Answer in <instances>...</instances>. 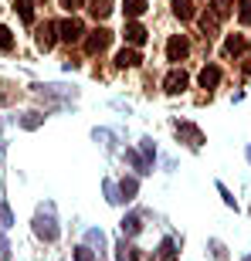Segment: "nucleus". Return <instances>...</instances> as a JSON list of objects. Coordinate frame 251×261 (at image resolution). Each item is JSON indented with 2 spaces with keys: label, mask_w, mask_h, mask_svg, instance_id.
<instances>
[{
  "label": "nucleus",
  "mask_w": 251,
  "mask_h": 261,
  "mask_svg": "<svg viewBox=\"0 0 251 261\" xmlns=\"http://www.w3.org/2000/svg\"><path fill=\"white\" fill-rule=\"evenodd\" d=\"M187 85H190V78H187V71H180V68H173V71L163 78L166 95H180V92H187Z\"/></svg>",
  "instance_id": "obj_6"
},
{
  "label": "nucleus",
  "mask_w": 251,
  "mask_h": 261,
  "mask_svg": "<svg viewBox=\"0 0 251 261\" xmlns=\"http://www.w3.org/2000/svg\"><path fill=\"white\" fill-rule=\"evenodd\" d=\"M146 7H149V0H122V10H126V17H129V20L143 17Z\"/></svg>",
  "instance_id": "obj_14"
},
{
  "label": "nucleus",
  "mask_w": 251,
  "mask_h": 261,
  "mask_svg": "<svg viewBox=\"0 0 251 261\" xmlns=\"http://www.w3.org/2000/svg\"><path fill=\"white\" fill-rule=\"evenodd\" d=\"M109 44H112V31H106V28H95L85 38V51H88V55H102Z\"/></svg>",
  "instance_id": "obj_3"
},
{
  "label": "nucleus",
  "mask_w": 251,
  "mask_h": 261,
  "mask_svg": "<svg viewBox=\"0 0 251 261\" xmlns=\"http://www.w3.org/2000/svg\"><path fill=\"white\" fill-rule=\"evenodd\" d=\"M85 10L95 20H106L109 14H112V0H85Z\"/></svg>",
  "instance_id": "obj_9"
},
{
  "label": "nucleus",
  "mask_w": 251,
  "mask_h": 261,
  "mask_svg": "<svg viewBox=\"0 0 251 261\" xmlns=\"http://www.w3.org/2000/svg\"><path fill=\"white\" fill-rule=\"evenodd\" d=\"M244 261H251V254H248V258H244Z\"/></svg>",
  "instance_id": "obj_34"
},
{
  "label": "nucleus",
  "mask_w": 251,
  "mask_h": 261,
  "mask_svg": "<svg viewBox=\"0 0 251 261\" xmlns=\"http://www.w3.org/2000/svg\"><path fill=\"white\" fill-rule=\"evenodd\" d=\"M34 234H38L41 241H58V224L51 221V217H44V214H38L34 217Z\"/></svg>",
  "instance_id": "obj_7"
},
{
  "label": "nucleus",
  "mask_w": 251,
  "mask_h": 261,
  "mask_svg": "<svg viewBox=\"0 0 251 261\" xmlns=\"http://www.w3.org/2000/svg\"><path fill=\"white\" fill-rule=\"evenodd\" d=\"M177 136H180V139H184L190 149H200V146L207 143V139H204V133L193 126V122H177Z\"/></svg>",
  "instance_id": "obj_5"
},
{
  "label": "nucleus",
  "mask_w": 251,
  "mask_h": 261,
  "mask_svg": "<svg viewBox=\"0 0 251 261\" xmlns=\"http://www.w3.org/2000/svg\"><path fill=\"white\" fill-rule=\"evenodd\" d=\"M106 200H109V203H119V200H122V197H119V187L109 184V180H106Z\"/></svg>",
  "instance_id": "obj_26"
},
{
  "label": "nucleus",
  "mask_w": 251,
  "mask_h": 261,
  "mask_svg": "<svg viewBox=\"0 0 251 261\" xmlns=\"http://www.w3.org/2000/svg\"><path fill=\"white\" fill-rule=\"evenodd\" d=\"M126 160L133 163L136 173H149V166H153V160H149V156H143L139 149H126Z\"/></svg>",
  "instance_id": "obj_11"
},
{
  "label": "nucleus",
  "mask_w": 251,
  "mask_h": 261,
  "mask_svg": "<svg viewBox=\"0 0 251 261\" xmlns=\"http://www.w3.org/2000/svg\"><path fill=\"white\" fill-rule=\"evenodd\" d=\"M82 38H85V24H82L78 17L58 20V41H65V44H78Z\"/></svg>",
  "instance_id": "obj_1"
},
{
  "label": "nucleus",
  "mask_w": 251,
  "mask_h": 261,
  "mask_svg": "<svg viewBox=\"0 0 251 261\" xmlns=\"http://www.w3.org/2000/svg\"><path fill=\"white\" fill-rule=\"evenodd\" d=\"M0 51L7 55V51H14V34H10L4 24H0Z\"/></svg>",
  "instance_id": "obj_22"
},
{
  "label": "nucleus",
  "mask_w": 251,
  "mask_h": 261,
  "mask_svg": "<svg viewBox=\"0 0 251 261\" xmlns=\"http://www.w3.org/2000/svg\"><path fill=\"white\" fill-rule=\"evenodd\" d=\"M92 244L102 248V244H106V234H102V231H88V248H92Z\"/></svg>",
  "instance_id": "obj_30"
},
{
  "label": "nucleus",
  "mask_w": 251,
  "mask_h": 261,
  "mask_svg": "<svg viewBox=\"0 0 251 261\" xmlns=\"http://www.w3.org/2000/svg\"><path fill=\"white\" fill-rule=\"evenodd\" d=\"M221 85V68L217 65H207L200 71V88H217Z\"/></svg>",
  "instance_id": "obj_13"
},
{
  "label": "nucleus",
  "mask_w": 251,
  "mask_h": 261,
  "mask_svg": "<svg viewBox=\"0 0 251 261\" xmlns=\"http://www.w3.org/2000/svg\"><path fill=\"white\" fill-rule=\"evenodd\" d=\"M41 122H44V116H41V112H28V116L20 119V126H24V129H38Z\"/></svg>",
  "instance_id": "obj_23"
},
{
  "label": "nucleus",
  "mask_w": 251,
  "mask_h": 261,
  "mask_svg": "<svg viewBox=\"0 0 251 261\" xmlns=\"http://www.w3.org/2000/svg\"><path fill=\"white\" fill-rule=\"evenodd\" d=\"M211 4H214V7H211V14H214L217 20H224L228 14H231V0H211Z\"/></svg>",
  "instance_id": "obj_20"
},
{
  "label": "nucleus",
  "mask_w": 251,
  "mask_h": 261,
  "mask_svg": "<svg viewBox=\"0 0 251 261\" xmlns=\"http://www.w3.org/2000/svg\"><path fill=\"white\" fill-rule=\"evenodd\" d=\"M14 224V217H10V207L7 203H0V227H10Z\"/></svg>",
  "instance_id": "obj_27"
},
{
  "label": "nucleus",
  "mask_w": 251,
  "mask_h": 261,
  "mask_svg": "<svg viewBox=\"0 0 251 261\" xmlns=\"http://www.w3.org/2000/svg\"><path fill=\"white\" fill-rule=\"evenodd\" d=\"M122 34H126V44H133V48H139V44H146V38H149V31H146L143 24H139V20H129Z\"/></svg>",
  "instance_id": "obj_8"
},
{
  "label": "nucleus",
  "mask_w": 251,
  "mask_h": 261,
  "mask_svg": "<svg viewBox=\"0 0 251 261\" xmlns=\"http://www.w3.org/2000/svg\"><path fill=\"white\" fill-rule=\"evenodd\" d=\"M34 41H38L41 51H51V48H55V41H58V24H55V20H44V24H38V34H34Z\"/></svg>",
  "instance_id": "obj_4"
},
{
  "label": "nucleus",
  "mask_w": 251,
  "mask_h": 261,
  "mask_svg": "<svg viewBox=\"0 0 251 261\" xmlns=\"http://www.w3.org/2000/svg\"><path fill=\"white\" fill-rule=\"evenodd\" d=\"M116 65L119 68H139V65H143V55H139L136 48H122L116 55Z\"/></svg>",
  "instance_id": "obj_10"
},
{
  "label": "nucleus",
  "mask_w": 251,
  "mask_h": 261,
  "mask_svg": "<svg viewBox=\"0 0 251 261\" xmlns=\"http://www.w3.org/2000/svg\"><path fill=\"white\" fill-rule=\"evenodd\" d=\"M173 14L180 20H193L197 17V7H193V0H173Z\"/></svg>",
  "instance_id": "obj_15"
},
{
  "label": "nucleus",
  "mask_w": 251,
  "mask_h": 261,
  "mask_svg": "<svg viewBox=\"0 0 251 261\" xmlns=\"http://www.w3.org/2000/svg\"><path fill=\"white\" fill-rule=\"evenodd\" d=\"M61 7H65L68 14H75V10H82V7H85V0H61Z\"/></svg>",
  "instance_id": "obj_29"
},
{
  "label": "nucleus",
  "mask_w": 251,
  "mask_h": 261,
  "mask_svg": "<svg viewBox=\"0 0 251 261\" xmlns=\"http://www.w3.org/2000/svg\"><path fill=\"white\" fill-rule=\"evenodd\" d=\"M160 261H177V244L170 241V238L160 244Z\"/></svg>",
  "instance_id": "obj_21"
},
{
  "label": "nucleus",
  "mask_w": 251,
  "mask_h": 261,
  "mask_svg": "<svg viewBox=\"0 0 251 261\" xmlns=\"http://www.w3.org/2000/svg\"><path fill=\"white\" fill-rule=\"evenodd\" d=\"M248 160H251V146H248Z\"/></svg>",
  "instance_id": "obj_33"
},
{
  "label": "nucleus",
  "mask_w": 251,
  "mask_h": 261,
  "mask_svg": "<svg viewBox=\"0 0 251 261\" xmlns=\"http://www.w3.org/2000/svg\"><path fill=\"white\" fill-rule=\"evenodd\" d=\"M0 261H10V244L0 238Z\"/></svg>",
  "instance_id": "obj_31"
},
{
  "label": "nucleus",
  "mask_w": 251,
  "mask_h": 261,
  "mask_svg": "<svg viewBox=\"0 0 251 261\" xmlns=\"http://www.w3.org/2000/svg\"><path fill=\"white\" fill-rule=\"evenodd\" d=\"M75 261H95V254H92L88 244H82V248H75Z\"/></svg>",
  "instance_id": "obj_25"
},
{
  "label": "nucleus",
  "mask_w": 251,
  "mask_h": 261,
  "mask_svg": "<svg viewBox=\"0 0 251 261\" xmlns=\"http://www.w3.org/2000/svg\"><path fill=\"white\" fill-rule=\"evenodd\" d=\"M217 190H221L224 203H228V207H234V211H238V200H234V197H231V190H228V187H224V184H217Z\"/></svg>",
  "instance_id": "obj_28"
},
{
  "label": "nucleus",
  "mask_w": 251,
  "mask_h": 261,
  "mask_svg": "<svg viewBox=\"0 0 251 261\" xmlns=\"http://www.w3.org/2000/svg\"><path fill=\"white\" fill-rule=\"evenodd\" d=\"M187 55H190V41H187V34H173V38L166 41V61L180 65Z\"/></svg>",
  "instance_id": "obj_2"
},
{
  "label": "nucleus",
  "mask_w": 251,
  "mask_h": 261,
  "mask_svg": "<svg viewBox=\"0 0 251 261\" xmlns=\"http://www.w3.org/2000/svg\"><path fill=\"white\" fill-rule=\"evenodd\" d=\"M136 190H139V180H136V176H126L122 184H119V194H122V200H133Z\"/></svg>",
  "instance_id": "obj_19"
},
{
  "label": "nucleus",
  "mask_w": 251,
  "mask_h": 261,
  "mask_svg": "<svg viewBox=\"0 0 251 261\" xmlns=\"http://www.w3.org/2000/svg\"><path fill=\"white\" fill-rule=\"evenodd\" d=\"M248 48V41H244V34H231L228 38V44H224V55H231V58H238L241 51Z\"/></svg>",
  "instance_id": "obj_16"
},
{
  "label": "nucleus",
  "mask_w": 251,
  "mask_h": 261,
  "mask_svg": "<svg viewBox=\"0 0 251 261\" xmlns=\"http://www.w3.org/2000/svg\"><path fill=\"white\" fill-rule=\"evenodd\" d=\"M119 227H122L126 238H136V234L143 231V221H139V214H126L122 221H119Z\"/></svg>",
  "instance_id": "obj_12"
},
{
  "label": "nucleus",
  "mask_w": 251,
  "mask_h": 261,
  "mask_svg": "<svg viewBox=\"0 0 251 261\" xmlns=\"http://www.w3.org/2000/svg\"><path fill=\"white\" fill-rule=\"evenodd\" d=\"M116 258H119V261H139V248L119 241V244H116Z\"/></svg>",
  "instance_id": "obj_18"
},
{
  "label": "nucleus",
  "mask_w": 251,
  "mask_h": 261,
  "mask_svg": "<svg viewBox=\"0 0 251 261\" xmlns=\"http://www.w3.org/2000/svg\"><path fill=\"white\" fill-rule=\"evenodd\" d=\"M14 10L20 14V20H24V24H34V0H17V4H14Z\"/></svg>",
  "instance_id": "obj_17"
},
{
  "label": "nucleus",
  "mask_w": 251,
  "mask_h": 261,
  "mask_svg": "<svg viewBox=\"0 0 251 261\" xmlns=\"http://www.w3.org/2000/svg\"><path fill=\"white\" fill-rule=\"evenodd\" d=\"M211 251H214V258H228V254H224V248H221V244H217V241H211Z\"/></svg>",
  "instance_id": "obj_32"
},
{
  "label": "nucleus",
  "mask_w": 251,
  "mask_h": 261,
  "mask_svg": "<svg viewBox=\"0 0 251 261\" xmlns=\"http://www.w3.org/2000/svg\"><path fill=\"white\" fill-rule=\"evenodd\" d=\"M238 17H241L244 28H251V0H241V4H238Z\"/></svg>",
  "instance_id": "obj_24"
}]
</instances>
